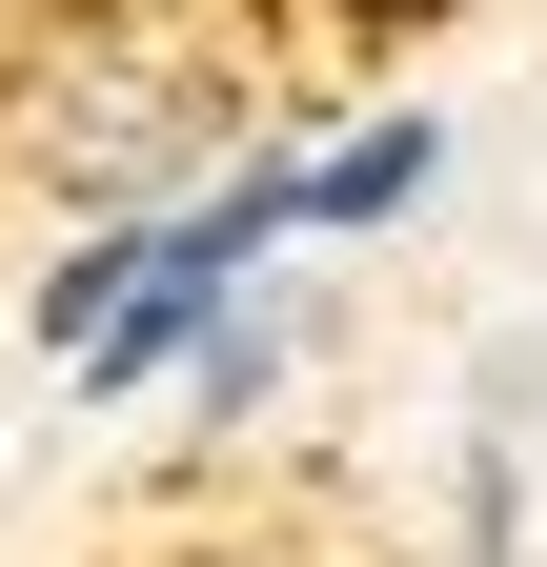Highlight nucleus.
Segmentation results:
<instances>
[{
	"label": "nucleus",
	"instance_id": "2",
	"mask_svg": "<svg viewBox=\"0 0 547 567\" xmlns=\"http://www.w3.org/2000/svg\"><path fill=\"white\" fill-rule=\"evenodd\" d=\"M426 163H446L426 122H365L345 163H324V183H285V203H324V224H385V203H426Z\"/></svg>",
	"mask_w": 547,
	"mask_h": 567
},
{
	"label": "nucleus",
	"instance_id": "3",
	"mask_svg": "<svg viewBox=\"0 0 547 567\" xmlns=\"http://www.w3.org/2000/svg\"><path fill=\"white\" fill-rule=\"evenodd\" d=\"M365 21H385V0H365Z\"/></svg>",
	"mask_w": 547,
	"mask_h": 567
},
{
	"label": "nucleus",
	"instance_id": "1",
	"mask_svg": "<svg viewBox=\"0 0 547 567\" xmlns=\"http://www.w3.org/2000/svg\"><path fill=\"white\" fill-rule=\"evenodd\" d=\"M183 122H203L183 82H61V183H102V203H122V183H163V163H183Z\"/></svg>",
	"mask_w": 547,
	"mask_h": 567
}]
</instances>
